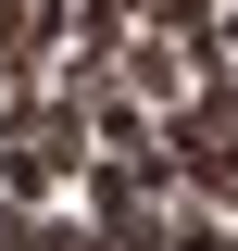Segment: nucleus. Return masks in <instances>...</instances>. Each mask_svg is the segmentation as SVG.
<instances>
[{
  "instance_id": "f257e3e1",
  "label": "nucleus",
  "mask_w": 238,
  "mask_h": 251,
  "mask_svg": "<svg viewBox=\"0 0 238 251\" xmlns=\"http://www.w3.org/2000/svg\"><path fill=\"white\" fill-rule=\"evenodd\" d=\"M163 239H176V251H238V226H226V214H213V201H188V214H176V226H163Z\"/></svg>"
}]
</instances>
